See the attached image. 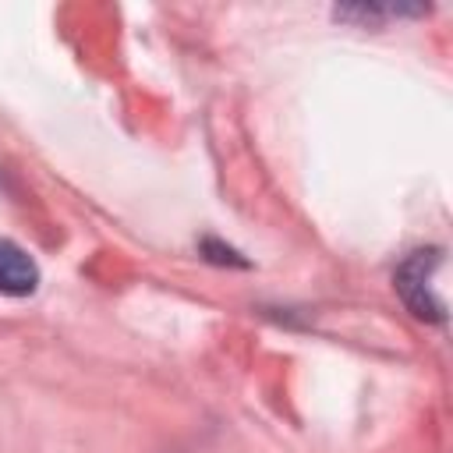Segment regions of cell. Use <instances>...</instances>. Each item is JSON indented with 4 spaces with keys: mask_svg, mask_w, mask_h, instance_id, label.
<instances>
[{
    "mask_svg": "<svg viewBox=\"0 0 453 453\" xmlns=\"http://www.w3.org/2000/svg\"><path fill=\"white\" fill-rule=\"evenodd\" d=\"M442 269V251L428 248V251H414L400 269H396V290L407 301V308L418 319H446V301L435 290V273Z\"/></svg>",
    "mask_w": 453,
    "mask_h": 453,
    "instance_id": "6da1fadb",
    "label": "cell"
},
{
    "mask_svg": "<svg viewBox=\"0 0 453 453\" xmlns=\"http://www.w3.org/2000/svg\"><path fill=\"white\" fill-rule=\"evenodd\" d=\"M35 283H39V269L28 258V251H21L14 241L0 237V294L25 297L35 290Z\"/></svg>",
    "mask_w": 453,
    "mask_h": 453,
    "instance_id": "7a4b0ae2",
    "label": "cell"
}]
</instances>
